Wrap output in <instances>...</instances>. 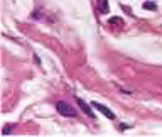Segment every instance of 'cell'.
Here are the masks:
<instances>
[{
	"instance_id": "6da1fadb",
	"label": "cell",
	"mask_w": 162,
	"mask_h": 137,
	"mask_svg": "<svg viewBox=\"0 0 162 137\" xmlns=\"http://www.w3.org/2000/svg\"><path fill=\"white\" fill-rule=\"evenodd\" d=\"M56 110L59 112L61 115H64V117H76V109H73V107L66 102H57Z\"/></svg>"
},
{
	"instance_id": "7a4b0ae2",
	"label": "cell",
	"mask_w": 162,
	"mask_h": 137,
	"mask_svg": "<svg viewBox=\"0 0 162 137\" xmlns=\"http://www.w3.org/2000/svg\"><path fill=\"white\" fill-rule=\"evenodd\" d=\"M91 107H93V109H96V110H100L103 115H105V117H108V118H110V120H113V118H115V113H113V112H111L110 109H108V107L102 105V103H98V102H93V103H91Z\"/></svg>"
},
{
	"instance_id": "3957f363",
	"label": "cell",
	"mask_w": 162,
	"mask_h": 137,
	"mask_svg": "<svg viewBox=\"0 0 162 137\" xmlns=\"http://www.w3.org/2000/svg\"><path fill=\"white\" fill-rule=\"evenodd\" d=\"M76 102H78V105H80V109L85 112L86 115H88V117H91V118H95V113H93V110H91V107L89 105H86L85 102H83V100L80 98V96H76Z\"/></svg>"
},
{
	"instance_id": "277c9868",
	"label": "cell",
	"mask_w": 162,
	"mask_h": 137,
	"mask_svg": "<svg viewBox=\"0 0 162 137\" xmlns=\"http://www.w3.org/2000/svg\"><path fill=\"white\" fill-rule=\"evenodd\" d=\"M98 10L102 14H108V12H110V5H108L106 0H98Z\"/></svg>"
},
{
	"instance_id": "5b68a950",
	"label": "cell",
	"mask_w": 162,
	"mask_h": 137,
	"mask_svg": "<svg viewBox=\"0 0 162 137\" xmlns=\"http://www.w3.org/2000/svg\"><path fill=\"white\" fill-rule=\"evenodd\" d=\"M108 24H110V26H122L123 20H122L120 17H111V19H108Z\"/></svg>"
},
{
	"instance_id": "8992f818",
	"label": "cell",
	"mask_w": 162,
	"mask_h": 137,
	"mask_svg": "<svg viewBox=\"0 0 162 137\" xmlns=\"http://www.w3.org/2000/svg\"><path fill=\"white\" fill-rule=\"evenodd\" d=\"M142 7H143L145 10H157V5H156L154 2H143Z\"/></svg>"
},
{
	"instance_id": "52a82bcc",
	"label": "cell",
	"mask_w": 162,
	"mask_h": 137,
	"mask_svg": "<svg viewBox=\"0 0 162 137\" xmlns=\"http://www.w3.org/2000/svg\"><path fill=\"white\" fill-rule=\"evenodd\" d=\"M12 129H14V125H12V124L5 125V127L2 129V135H7V134H9V132H12Z\"/></svg>"
}]
</instances>
